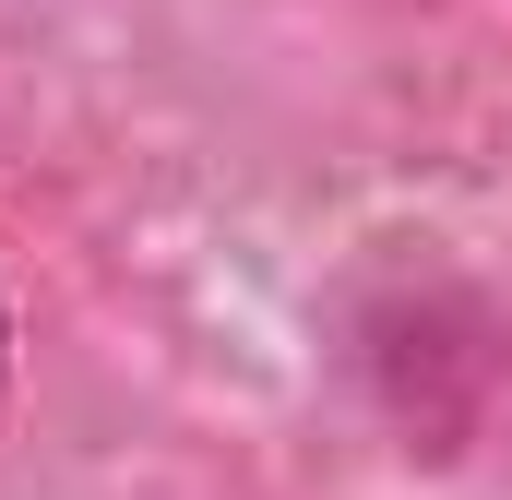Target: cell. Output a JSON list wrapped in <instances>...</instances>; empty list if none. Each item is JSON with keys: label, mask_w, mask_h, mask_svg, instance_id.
Listing matches in <instances>:
<instances>
[{"label": "cell", "mask_w": 512, "mask_h": 500, "mask_svg": "<svg viewBox=\"0 0 512 500\" xmlns=\"http://www.w3.org/2000/svg\"><path fill=\"white\" fill-rule=\"evenodd\" d=\"M0 370H12V322H0Z\"/></svg>", "instance_id": "cell-1"}]
</instances>
